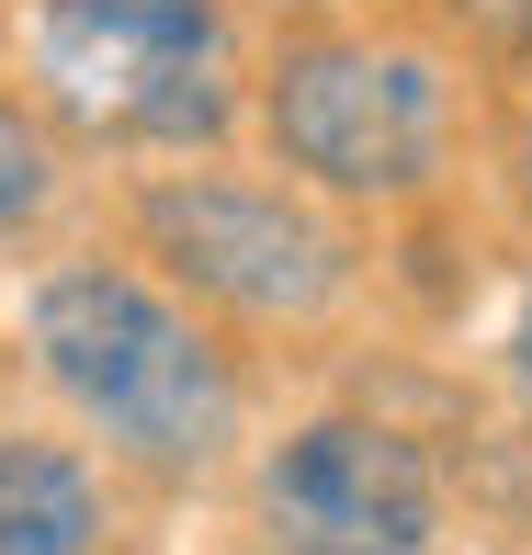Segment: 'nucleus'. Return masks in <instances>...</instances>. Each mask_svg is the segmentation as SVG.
<instances>
[{"mask_svg":"<svg viewBox=\"0 0 532 555\" xmlns=\"http://www.w3.org/2000/svg\"><path fill=\"white\" fill-rule=\"evenodd\" d=\"M442 476L386 420H307L261 465V544L272 555H430Z\"/></svg>","mask_w":532,"mask_h":555,"instance_id":"nucleus-5","label":"nucleus"},{"mask_svg":"<svg viewBox=\"0 0 532 555\" xmlns=\"http://www.w3.org/2000/svg\"><path fill=\"white\" fill-rule=\"evenodd\" d=\"M35 80L80 137L205 147L238 114V35L226 0H46Z\"/></svg>","mask_w":532,"mask_h":555,"instance_id":"nucleus-2","label":"nucleus"},{"mask_svg":"<svg viewBox=\"0 0 532 555\" xmlns=\"http://www.w3.org/2000/svg\"><path fill=\"white\" fill-rule=\"evenodd\" d=\"M46 193H57V137H46L35 103H12V91H0V238H12V227H35Z\"/></svg>","mask_w":532,"mask_h":555,"instance_id":"nucleus-7","label":"nucleus"},{"mask_svg":"<svg viewBox=\"0 0 532 555\" xmlns=\"http://www.w3.org/2000/svg\"><path fill=\"white\" fill-rule=\"evenodd\" d=\"M0 555H103V476L68 442L0 431Z\"/></svg>","mask_w":532,"mask_h":555,"instance_id":"nucleus-6","label":"nucleus"},{"mask_svg":"<svg viewBox=\"0 0 532 555\" xmlns=\"http://www.w3.org/2000/svg\"><path fill=\"white\" fill-rule=\"evenodd\" d=\"M510 386H521V409H532V295H521V318H510Z\"/></svg>","mask_w":532,"mask_h":555,"instance_id":"nucleus-8","label":"nucleus"},{"mask_svg":"<svg viewBox=\"0 0 532 555\" xmlns=\"http://www.w3.org/2000/svg\"><path fill=\"white\" fill-rule=\"evenodd\" d=\"M261 125L284 147V170H307L317 193H340V205H408L453 159V80L419 46L317 35V46L272 57Z\"/></svg>","mask_w":532,"mask_h":555,"instance_id":"nucleus-3","label":"nucleus"},{"mask_svg":"<svg viewBox=\"0 0 532 555\" xmlns=\"http://www.w3.org/2000/svg\"><path fill=\"white\" fill-rule=\"evenodd\" d=\"M521 193H532V114H521Z\"/></svg>","mask_w":532,"mask_h":555,"instance_id":"nucleus-10","label":"nucleus"},{"mask_svg":"<svg viewBox=\"0 0 532 555\" xmlns=\"http://www.w3.org/2000/svg\"><path fill=\"white\" fill-rule=\"evenodd\" d=\"M476 12H488L498 35H510V46H532V0H476Z\"/></svg>","mask_w":532,"mask_h":555,"instance_id":"nucleus-9","label":"nucleus"},{"mask_svg":"<svg viewBox=\"0 0 532 555\" xmlns=\"http://www.w3.org/2000/svg\"><path fill=\"white\" fill-rule=\"evenodd\" d=\"M35 374L147 476H205L238 442V363L147 272L80 261L35 295Z\"/></svg>","mask_w":532,"mask_h":555,"instance_id":"nucleus-1","label":"nucleus"},{"mask_svg":"<svg viewBox=\"0 0 532 555\" xmlns=\"http://www.w3.org/2000/svg\"><path fill=\"white\" fill-rule=\"evenodd\" d=\"M137 227L182 295H205L226 318H261V330H307V318H328L351 295V238L284 182L182 170V182H159L137 205Z\"/></svg>","mask_w":532,"mask_h":555,"instance_id":"nucleus-4","label":"nucleus"}]
</instances>
